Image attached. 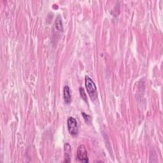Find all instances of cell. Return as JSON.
Listing matches in <instances>:
<instances>
[{
    "mask_svg": "<svg viewBox=\"0 0 163 163\" xmlns=\"http://www.w3.org/2000/svg\"><path fill=\"white\" fill-rule=\"evenodd\" d=\"M77 159L82 162H88L89 159L87 155V152L86 147L83 145H80L77 149Z\"/></svg>",
    "mask_w": 163,
    "mask_h": 163,
    "instance_id": "cell-3",
    "label": "cell"
},
{
    "mask_svg": "<svg viewBox=\"0 0 163 163\" xmlns=\"http://www.w3.org/2000/svg\"><path fill=\"white\" fill-rule=\"evenodd\" d=\"M56 28L59 31H63V22L60 16H58L56 20Z\"/></svg>",
    "mask_w": 163,
    "mask_h": 163,
    "instance_id": "cell-6",
    "label": "cell"
},
{
    "mask_svg": "<svg viewBox=\"0 0 163 163\" xmlns=\"http://www.w3.org/2000/svg\"><path fill=\"white\" fill-rule=\"evenodd\" d=\"M82 115L83 117V119L85 120V121H86L87 123H89L91 121V118H90V117L86 114H84L83 112L82 113Z\"/></svg>",
    "mask_w": 163,
    "mask_h": 163,
    "instance_id": "cell-8",
    "label": "cell"
},
{
    "mask_svg": "<svg viewBox=\"0 0 163 163\" xmlns=\"http://www.w3.org/2000/svg\"><path fill=\"white\" fill-rule=\"evenodd\" d=\"M71 146L70 145L69 143H66L64 145V162H70V156H71Z\"/></svg>",
    "mask_w": 163,
    "mask_h": 163,
    "instance_id": "cell-5",
    "label": "cell"
},
{
    "mask_svg": "<svg viewBox=\"0 0 163 163\" xmlns=\"http://www.w3.org/2000/svg\"><path fill=\"white\" fill-rule=\"evenodd\" d=\"M85 85H86L87 91L90 96V98L93 100L96 99L97 96V93L96 84L93 80L88 76H86V77H85Z\"/></svg>",
    "mask_w": 163,
    "mask_h": 163,
    "instance_id": "cell-1",
    "label": "cell"
},
{
    "mask_svg": "<svg viewBox=\"0 0 163 163\" xmlns=\"http://www.w3.org/2000/svg\"><path fill=\"white\" fill-rule=\"evenodd\" d=\"M68 129L69 133L73 136H76L79 133V127H78L77 121L73 117H70L67 121Z\"/></svg>",
    "mask_w": 163,
    "mask_h": 163,
    "instance_id": "cell-2",
    "label": "cell"
},
{
    "mask_svg": "<svg viewBox=\"0 0 163 163\" xmlns=\"http://www.w3.org/2000/svg\"><path fill=\"white\" fill-rule=\"evenodd\" d=\"M79 91H80V96L82 97V98L86 101V102H87V96H86V92H85L84 89L82 88V87H80L79 89Z\"/></svg>",
    "mask_w": 163,
    "mask_h": 163,
    "instance_id": "cell-7",
    "label": "cell"
},
{
    "mask_svg": "<svg viewBox=\"0 0 163 163\" xmlns=\"http://www.w3.org/2000/svg\"><path fill=\"white\" fill-rule=\"evenodd\" d=\"M63 97L65 103L69 104L71 101V97L70 94V89L68 86H64L63 89Z\"/></svg>",
    "mask_w": 163,
    "mask_h": 163,
    "instance_id": "cell-4",
    "label": "cell"
}]
</instances>
